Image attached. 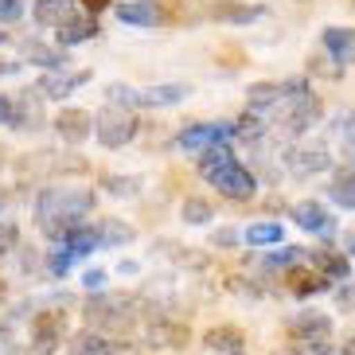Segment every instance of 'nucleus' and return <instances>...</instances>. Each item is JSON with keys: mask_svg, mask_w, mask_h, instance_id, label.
Returning <instances> with one entry per match:
<instances>
[{"mask_svg": "<svg viewBox=\"0 0 355 355\" xmlns=\"http://www.w3.org/2000/svg\"><path fill=\"white\" fill-rule=\"evenodd\" d=\"M94 211V191L90 188H71L55 184L35 196V227L51 242H63L71 230L86 227V215Z\"/></svg>", "mask_w": 355, "mask_h": 355, "instance_id": "obj_1", "label": "nucleus"}, {"mask_svg": "<svg viewBox=\"0 0 355 355\" xmlns=\"http://www.w3.org/2000/svg\"><path fill=\"white\" fill-rule=\"evenodd\" d=\"M199 176L211 180V184H215V191H219V196H227V199H250L254 188H258L254 172L242 164V160L234 157L227 145L211 148V153H203V157H199Z\"/></svg>", "mask_w": 355, "mask_h": 355, "instance_id": "obj_2", "label": "nucleus"}, {"mask_svg": "<svg viewBox=\"0 0 355 355\" xmlns=\"http://www.w3.org/2000/svg\"><path fill=\"white\" fill-rule=\"evenodd\" d=\"M188 94H191L188 83H160V86H145V90H133V86H125V83H114L110 90H105L110 105H117V110H133V105H141V110H164V105L184 102Z\"/></svg>", "mask_w": 355, "mask_h": 355, "instance_id": "obj_3", "label": "nucleus"}, {"mask_svg": "<svg viewBox=\"0 0 355 355\" xmlns=\"http://www.w3.org/2000/svg\"><path fill=\"white\" fill-rule=\"evenodd\" d=\"M94 133L105 148H121L137 137V117L129 110H117V105H105L102 114L94 117Z\"/></svg>", "mask_w": 355, "mask_h": 355, "instance_id": "obj_4", "label": "nucleus"}, {"mask_svg": "<svg viewBox=\"0 0 355 355\" xmlns=\"http://www.w3.org/2000/svg\"><path fill=\"white\" fill-rule=\"evenodd\" d=\"M285 110H282V121H277V129L282 133H309V129L320 121V98L316 94H293V98H282Z\"/></svg>", "mask_w": 355, "mask_h": 355, "instance_id": "obj_5", "label": "nucleus"}, {"mask_svg": "<svg viewBox=\"0 0 355 355\" xmlns=\"http://www.w3.org/2000/svg\"><path fill=\"white\" fill-rule=\"evenodd\" d=\"M230 137H234V125H230V121H199V125H188L176 137V145L184 148V153H211V148L227 145Z\"/></svg>", "mask_w": 355, "mask_h": 355, "instance_id": "obj_6", "label": "nucleus"}, {"mask_svg": "<svg viewBox=\"0 0 355 355\" xmlns=\"http://www.w3.org/2000/svg\"><path fill=\"white\" fill-rule=\"evenodd\" d=\"M0 121L8 129H40L43 125V110L40 98L32 90H20L12 98H0Z\"/></svg>", "mask_w": 355, "mask_h": 355, "instance_id": "obj_7", "label": "nucleus"}, {"mask_svg": "<svg viewBox=\"0 0 355 355\" xmlns=\"http://www.w3.org/2000/svg\"><path fill=\"white\" fill-rule=\"evenodd\" d=\"M133 320V301L129 297H94V301L86 304V324H94V328H129Z\"/></svg>", "mask_w": 355, "mask_h": 355, "instance_id": "obj_8", "label": "nucleus"}, {"mask_svg": "<svg viewBox=\"0 0 355 355\" xmlns=\"http://www.w3.org/2000/svg\"><path fill=\"white\" fill-rule=\"evenodd\" d=\"M293 340L309 347V355H328V340H332V320L324 313H301L293 320Z\"/></svg>", "mask_w": 355, "mask_h": 355, "instance_id": "obj_9", "label": "nucleus"}, {"mask_svg": "<svg viewBox=\"0 0 355 355\" xmlns=\"http://www.w3.org/2000/svg\"><path fill=\"white\" fill-rule=\"evenodd\" d=\"M67 332V316L59 309H43L32 320V340H35V355H55L59 352V340Z\"/></svg>", "mask_w": 355, "mask_h": 355, "instance_id": "obj_10", "label": "nucleus"}, {"mask_svg": "<svg viewBox=\"0 0 355 355\" xmlns=\"http://www.w3.org/2000/svg\"><path fill=\"white\" fill-rule=\"evenodd\" d=\"M285 168L297 172V176H313V172H328L332 168V157L320 141H309V145H293L285 153Z\"/></svg>", "mask_w": 355, "mask_h": 355, "instance_id": "obj_11", "label": "nucleus"}, {"mask_svg": "<svg viewBox=\"0 0 355 355\" xmlns=\"http://www.w3.org/2000/svg\"><path fill=\"white\" fill-rule=\"evenodd\" d=\"M90 83V71H47L40 78V86H35V90H40L43 98H51V102H59V98H71L74 90H78V86H86Z\"/></svg>", "mask_w": 355, "mask_h": 355, "instance_id": "obj_12", "label": "nucleus"}, {"mask_svg": "<svg viewBox=\"0 0 355 355\" xmlns=\"http://www.w3.org/2000/svg\"><path fill=\"white\" fill-rule=\"evenodd\" d=\"M117 20L129 24V28H160L164 8L157 0H129V4H117Z\"/></svg>", "mask_w": 355, "mask_h": 355, "instance_id": "obj_13", "label": "nucleus"}, {"mask_svg": "<svg viewBox=\"0 0 355 355\" xmlns=\"http://www.w3.org/2000/svg\"><path fill=\"white\" fill-rule=\"evenodd\" d=\"M207 16L219 24H254L266 16V8L261 4H239V0H215L207 8Z\"/></svg>", "mask_w": 355, "mask_h": 355, "instance_id": "obj_14", "label": "nucleus"}, {"mask_svg": "<svg viewBox=\"0 0 355 355\" xmlns=\"http://www.w3.org/2000/svg\"><path fill=\"white\" fill-rule=\"evenodd\" d=\"M55 129H59V137H63V141L78 145V141H86V137H90V129H94V117L86 114V110H59V117H55Z\"/></svg>", "mask_w": 355, "mask_h": 355, "instance_id": "obj_15", "label": "nucleus"}, {"mask_svg": "<svg viewBox=\"0 0 355 355\" xmlns=\"http://www.w3.org/2000/svg\"><path fill=\"white\" fill-rule=\"evenodd\" d=\"M320 43L336 63H355V28H324Z\"/></svg>", "mask_w": 355, "mask_h": 355, "instance_id": "obj_16", "label": "nucleus"}, {"mask_svg": "<svg viewBox=\"0 0 355 355\" xmlns=\"http://www.w3.org/2000/svg\"><path fill=\"white\" fill-rule=\"evenodd\" d=\"M67 352L71 355H114V340H105L98 328H83L67 340Z\"/></svg>", "mask_w": 355, "mask_h": 355, "instance_id": "obj_17", "label": "nucleus"}, {"mask_svg": "<svg viewBox=\"0 0 355 355\" xmlns=\"http://www.w3.org/2000/svg\"><path fill=\"white\" fill-rule=\"evenodd\" d=\"M94 35H98V20H94V16H71L63 28H55L59 47H74V43H86V40H94Z\"/></svg>", "mask_w": 355, "mask_h": 355, "instance_id": "obj_18", "label": "nucleus"}, {"mask_svg": "<svg viewBox=\"0 0 355 355\" xmlns=\"http://www.w3.org/2000/svg\"><path fill=\"white\" fill-rule=\"evenodd\" d=\"M24 59L35 63V67H43V71H63V67H67V51H63V47H47V43H40V40L24 43Z\"/></svg>", "mask_w": 355, "mask_h": 355, "instance_id": "obj_19", "label": "nucleus"}, {"mask_svg": "<svg viewBox=\"0 0 355 355\" xmlns=\"http://www.w3.org/2000/svg\"><path fill=\"white\" fill-rule=\"evenodd\" d=\"M148 344H153V347H184V344H188V324L153 320V324H148Z\"/></svg>", "mask_w": 355, "mask_h": 355, "instance_id": "obj_20", "label": "nucleus"}, {"mask_svg": "<svg viewBox=\"0 0 355 355\" xmlns=\"http://www.w3.org/2000/svg\"><path fill=\"white\" fill-rule=\"evenodd\" d=\"M32 16H35V24H43V28H63V24L74 16V0H35Z\"/></svg>", "mask_w": 355, "mask_h": 355, "instance_id": "obj_21", "label": "nucleus"}, {"mask_svg": "<svg viewBox=\"0 0 355 355\" xmlns=\"http://www.w3.org/2000/svg\"><path fill=\"white\" fill-rule=\"evenodd\" d=\"M207 347L219 352V355H246V336H242L239 328L223 324V328H211L207 332Z\"/></svg>", "mask_w": 355, "mask_h": 355, "instance_id": "obj_22", "label": "nucleus"}, {"mask_svg": "<svg viewBox=\"0 0 355 355\" xmlns=\"http://www.w3.org/2000/svg\"><path fill=\"white\" fill-rule=\"evenodd\" d=\"M293 219H297V227L316 230V234H328V230H332V215H324V207L313 203V199L297 203V207H293Z\"/></svg>", "mask_w": 355, "mask_h": 355, "instance_id": "obj_23", "label": "nucleus"}, {"mask_svg": "<svg viewBox=\"0 0 355 355\" xmlns=\"http://www.w3.org/2000/svg\"><path fill=\"white\" fill-rule=\"evenodd\" d=\"M313 266H316V273H324V277H340V282L352 277V261H347L340 250H316Z\"/></svg>", "mask_w": 355, "mask_h": 355, "instance_id": "obj_24", "label": "nucleus"}, {"mask_svg": "<svg viewBox=\"0 0 355 355\" xmlns=\"http://www.w3.org/2000/svg\"><path fill=\"white\" fill-rule=\"evenodd\" d=\"M94 230H98V242H102V250H105V246H129V242L137 239V230L129 227V223H121V219H102Z\"/></svg>", "mask_w": 355, "mask_h": 355, "instance_id": "obj_25", "label": "nucleus"}, {"mask_svg": "<svg viewBox=\"0 0 355 355\" xmlns=\"http://www.w3.org/2000/svg\"><path fill=\"white\" fill-rule=\"evenodd\" d=\"M285 277H289V289H293V297H316V293H324V289H328V277H324V273L289 270Z\"/></svg>", "mask_w": 355, "mask_h": 355, "instance_id": "obj_26", "label": "nucleus"}, {"mask_svg": "<svg viewBox=\"0 0 355 355\" xmlns=\"http://www.w3.org/2000/svg\"><path fill=\"white\" fill-rule=\"evenodd\" d=\"M328 199L340 207H355V168H340L336 180L328 184Z\"/></svg>", "mask_w": 355, "mask_h": 355, "instance_id": "obj_27", "label": "nucleus"}, {"mask_svg": "<svg viewBox=\"0 0 355 355\" xmlns=\"http://www.w3.org/2000/svg\"><path fill=\"white\" fill-rule=\"evenodd\" d=\"M242 239L250 242V246H277L285 239V227L282 223H250Z\"/></svg>", "mask_w": 355, "mask_h": 355, "instance_id": "obj_28", "label": "nucleus"}, {"mask_svg": "<svg viewBox=\"0 0 355 355\" xmlns=\"http://www.w3.org/2000/svg\"><path fill=\"white\" fill-rule=\"evenodd\" d=\"M63 246L74 254V258H83V254H90V250H102V242H98V230H94V227L71 230V234L63 239Z\"/></svg>", "mask_w": 355, "mask_h": 355, "instance_id": "obj_29", "label": "nucleus"}, {"mask_svg": "<svg viewBox=\"0 0 355 355\" xmlns=\"http://www.w3.org/2000/svg\"><path fill=\"white\" fill-rule=\"evenodd\" d=\"M246 102H250V110H270V105L282 102V86H273V83H254L250 90H246Z\"/></svg>", "mask_w": 355, "mask_h": 355, "instance_id": "obj_30", "label": "nucleus"}, {"mask_svg": "<svg viewBox=\"0 0 355 355\" xmlns=\"http://www.w3.org/2000/svg\"><path fill=\"white\" fill-rule=\"evenodd\" d=\"M180 215H184V223H191V227H203V223L215 215L211 211V203L207 199H199V196H191V199H184V207H180Z\"/></svg>", "mask_w": 355, "mask_h": 355, "instance_id": "obj_31", "label": "nucleus"}, {"mask_svg": "<svg viewBox=\"0 0 355 355\" xmlns=\"http://www.w3.org/2000/svg\"><path fill=\"white\" fill-rule=\"evenodd\" d=\"M234 137H242V141H261V137H266V121H261L258 114L239 117V125H234Z\"/></svg>", "mask_w": 355, "mask_h": 355, "instance_id": "obj_32", "label": "nucleus"}, {"mask_svg": "<svg viewBox=\"0 0 355 355\" xmlns=\"http://www.w3.org/2000/svg\"><path fill=\"white\" fill-rule=\"evenodd\" d=\"M71 261H74V254L67 250L63 242H59V246H55V250L47 254V273H51V277H63V273L71 270Z\"/></svg>", "mask_w": 355, "mask_h": 355, "instance_id": "obj_33", "label": "nucleus"}, {"mask_svg": "<svg viewBox=\"0 0 355 355\" xmlns=\"http://www.w3.org/2000/svg\"><path fill=\"white\" fill-rule=\"evenodd\" d=\"M328 59H332V55H313V59H309V71H313V74H324V78H340V74H344V67H340V63H328Z\"/></svg>", "mask_w": 355, "mask_h": 355, "instance_id": "obj_34", "label": "nucleus"}, {"mask_svg": "<svg viewBox=\"0 0 355 355\" xmlns=\"http://www.w3.org/2000/svg\"><path fill=\"white\" fill-rule=\"evenodd\" d=\"M105 188L114 191V196H133L141 188V180L137 176H105Z\"/></svg>", "mask_w": 355, "mask_h": 355, "instance_id": "obj_35", "label": "nucleus"}, {"mask_svg": "<svg viewBox=\"0 0 355 355\" xmlns=\"http://www.w3.org/2000/svg\"><path fill=\"white\" fill-rule=\"evenodd\" d=\"M297 258H301V254L293 250V246H285V250H273L270 258H266V270H282V266H293Z\"/></svg>", "mask_w": 355, "mask_h": 355, "instance_id": "obj_36", "label": "nucleus"}, {"mask_svg": "<svg viewBox=\"0 0 355 355\" xmlns=\"http://www.w3.org/2000/svg\"><path fill=\"white\" fill-rule=\"evenodd\" d=\"M24 16V0H0V24H16Z\"/></svg>", "mask_w": 355, "mask_h": 355, "instance_id": "obj_37", "label": "nucleus"}, {"mask_svg": "<svg viewBox=\"0 0 355 355\" xmlns=\"http://www.w3.org/2000/svg\"><path fill=\"white\" fill-rule=\"evenodd\" d=\"M239 242H242V234H239V230L223 227V230H215V239H211V246H223V250H230V246H239Z\"/></svg>", "mask_w": 355, "mask_h": 355, "instance_id": "obj_38", "label": "nucleus"}, {"mask_svg": "<svg viewBox=\"0 0 355 355\" xmlns=\"http://www.w3.org/2000/svg\"><path fill=\"white\" fill-rule=\"evenodd\" d=\"M336 133L344 137L347 145L355 148V114H344V117H336Z\"/></svg>", "mask_w": 355, "mask_h": 355, "instance_id": "obj_39", "label": "nucleus"}, {"mask_svg": "<svg viewBox=\"0 0 355 355\" xmlns=\"http://www.w3.org/2000/svg\"><path fill=\"white\" fill-rule=\"evenodd\" d=\"M16 239H20V230L12 227V223H0V258L16 246Z\"/></svg>", "mask_w": 355, "mask_h": 355, "instance_id": "obj_40", "label": "nucleus"}, {"mask_svg": "<svg viewBox=\"0 0 355 355\" xmlns=\"http://www.w3.org/2000/svg\"><path fill=\"white\" fill-rule=\"evenodd\" d=\"M336 304H340L344 313H352V309H355V285H340V293H336Z\"/></svg>", "mask_w": 355, "mask_h": 355, "instance_id": "obj_41", "label": "nucleus"}, {"mask_svg": "<svg viewBox=\"0 0 355 355\" xmlns=\"http://www.w3.org/2000/svg\"><path fill=\"white\" fill-rule=\"evenodd\" d=\"M83 285H86V289H102V285H105V273L102 270H86V277H83Z\"/></svg>", "mask_w": 355, "mask_h": 355, "instance_id": "obj_42", "label": "nucleus"}, {"mask_svg": "<svg viewBox=\"0 0 355 355\" xmlns=\"http://www.w3.org/2000/svg\"><path fill=\"white\" fill-rule=\"evenodd\" d=\"M114 0H83V8H86V16H94V12H102V8H110Z\"/></svg>", "mask_w": 355, "mask_h": 355, "instance_id": "obj_43", "label": "nucleus"}, {"mask_svg": "<svg viewBox=\"0 0 355 355\" xmlns=\"http://www.w3.org/2000/svg\"><path fill=\"white\" fill-rule=\"evenodd\" d=\"M20 71V63H0V78H8V74Z\"/></svg>", "mask_w": 355, "mask_h": 355, "instance_id": "obj_44", "label": "nucleus"}, {"mask_svg": "<svg viewBox=\"0 0 355 355\" xmlns=\"http://www.w3.org/2000/svg\"><path fill=\"white\" fill-rule=\"evenodd\" d=\"M340 355H355V336H352V340H347L344 347H340Z\"/></svg>", "mask_w": 355, "mask_h": 355, "instance_id": "obj_45", "label": "nucleus"}, {"mask_svg": "<svg viewBox=\"0 0 355 355\" xmlns=\"http://www.w3.org/2000/svg\"><path fill=\"white\" fill-rule=\"evenodd\" d=\"M0 164H4V148H0Z\"/></svg>", "mask_w": 355, "mask_h": 355, "instance_id": "obj_46", "label": "nucleus"}, {"mask_svg": "<svg viewBox=\"0 0 355 355\" xmlns=\"http://www.w3.org/2000/svg\"><path fill=\"white\" fill-rule=\"evenodd\" d=\"M352 254H355V239H352Z\"/></svg>", "mask_w": 355, "mask_h": 355, "instance_id": "obj_47", "label": "nucleus"}, {"mask_svg": "<svg viewBox=\"0 0 355 355\" xmlns=\"http://www.w3.org/2000/svg\"><path fill=\"white\" fill-rule=\"evenodd\" d=\"M0 43H4V32H0Z\"/></svg>", "mask_w": 355, "mask_h": 355, "instance_id": "obj_48", "label": "nucleus"}, {"mask_svg": "<svg viewBox=\"0 0 355 355\" xmlns=\"http://www.w3.org/2000/svg\"><path fill=\"white\" fill-rule=\"evenodd\" d=\"M0 293H4V285H0Z\"/></svg>", "mask_w": 355, "mask_h": 355, "instance_id": "obj_49", "label": "nucleus"}]
</instances>
